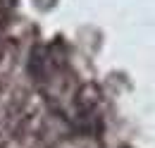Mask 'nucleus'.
<instances>
[{"label": "nucleus", "mask_w": 155, "mask_h": 148, "mask_svg": "<svg viewBox=\"0 0 155 148\" xmlns=\"http://www.w3.org/2000/svg\"><path fill=\"white\" fill-rule=\"evenodd\" d=\"M77 110L81 117H88L91 112L98 108V103H100V91H98V86L93 84H84L81 89L77 91Z\"/></svg>", "instance_id": "obj_1"}]
</instances>
